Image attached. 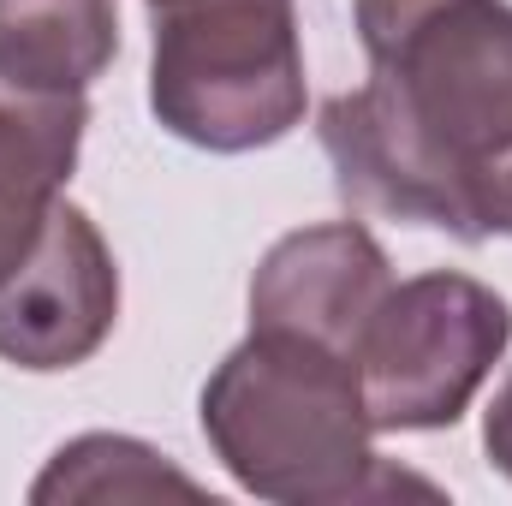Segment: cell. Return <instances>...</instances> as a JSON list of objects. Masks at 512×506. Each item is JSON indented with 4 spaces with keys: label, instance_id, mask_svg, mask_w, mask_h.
<instances>
[{
    "label": "cell",
    "instance_id": "obj_1",
    "mask_svg": "<svg viewBox=\"0 0 512 506\" xmlns=\"http://www.w3.org/2000/svg\"><path fill=\"white\" fill-rule=\"evenodd\" d=\"M370 84L322 102V149L352 209L483 245L512 155V0H352Z\"/></svg>",
    "mask_w": 512,
    "mask_h": 506
},
{
    "label": "cell",
    "instance_id": "obj_2",
    "mask_svg": "<svg viewBox=\"0 0 512 506\" xmlns=\"http://www.w3.org/2000/svg\"><path fill=\"white\" fill-rule=\"evenodd\" d=\"M197 423L227 477L274 506H346L399 489L435 495L370 447L358 364L334 346L251 328L203 381Z\"/></svg>",
    "mask_w": 512,
    "mask_h": 506
},
{
    "label": "cell",
    "instance_id": "obj_3",
    "mask_svg": "<svg viewBox=\"0 0 512 506\" xmlns=\"http://www.w3.org/2000/svg\"><path fill=\"white\" fill-rule=\"evenodd\" d=\"M149 18V114L161 131L209 155H251L304 126L298 0H167Z\"/></svg>",
    "mask_w": 512,
    "mask_h": 506
},
{
    "label": "cell",
    "instance_id": "obj_4",
    "mask_svg": "<svg viewBox=\"0 0 512 506\" xmlns=\"http://www.w3.org/2000/svg\"><path fill=\"white\" fill-rule=\"evenodd\" d=\"M512 346V304L459 274L429 268L393 280L382 310L358 340V387L376 435H429L453 429L495 364Z\"/></svg>",
    "mask_w": 512,
    "mask_h": 506
},
{
    "label": "cell",
    "instance_id": "obj_5",
    "mask_svg": "<svg viewBox=\"0 0 512 506\" xmlns=\"http://www.w3.org/2000/svg\"><path fill=\"white\" fill-rule=\"evenodd\" d=\"M120 322V262L78 203H54L30 256L0 274V358L54 376L90 364Z\"/></svg>",
    "mask_w": 512,
    "mask_h": 506
},
{
    "label": "cell",
    "instance_id": "obj_6",
    "mask_svg": "<svg viewBox=\"0 0 512 506\" xmlns=\"http://www.w3.org/2000/svg\"><path fill=\"white\" fill-rule=\"evenodd\" d=\"M393 292V268L364 221H322L274 239L251 274V328L298 334L358 358L370 316Z\"/></svg>",
    "mask_w": 512,
    "mask_h": 506
},
{
    "label": "cell",
    "instance_id": "obj_7",
    "mask_svg": "<svg viewBox=\"0 0 512 506\" xmlns=\"http://www.w3.org/2000/svg\"><path fill=\"white\" fill-rule=\"evenodd\" d=\"M90 126L84 96L18 90L0 78V274H12L42 239Z\"/></svg>",
    "mask_w": 512,
    "mask_h": 506
},
{
    "label": "cell",
    "instance_id": "obj_8",
    "mask_svg": "<svg viewBox=\"0 0 512 506\" xmlns=\"http://www.w3.org/2000/svg\"><path fill=\"white\" fill-rule=\"evenodd\" d=\"M120 54V0H0V78L84 96Z\"/></svg>",
    "mask_w": 512,
    "mask_h": 506
},
{
    "label": "cell",
    "instance_id": "obj_9",
    "mask_svg": "<svg viewBox=\"0 0 512 506\" xmlns=\"http://www.w3.org/2000/svg\"><path fill=\"white\" fill-rule=\"evenodd\" d=\"M155 495H185L203 501V483L191 471H179L161 447L137 441V435H78L66 441L48 471L30 483L36 506L60 501H155Z\"/></svg>",
    "mask_w": 512,
    "mask_h": 506
},
{
    "label": "cell",
    "instance_id": "obj_10",
    "mask_svg": "<svg viewBox=\"0 0 512 506\" xmlns=\"http://www.w3.org/2000/svg\"><path fill=\"white\" fill-rule=\"evenodd\" d=\"M483 453H489V465L512 483V376L495 387V399L483 411Z\"/></svg>",
    "mask_w": 512,
    "mask_h": 506
},
{
    "label": "cell",
    "instance_id": "obj_11",
    "mask_svg": "<svg viewBox=\"0 0 512 506\" xmlns=\"http://www.w3.org/2000/svg\"><path fill=\"white\" fill-rule=\"evenodd\" d=\"M483 239H512V155L501 161V173L483 197Z\"/></svg>",
    "mask_w": 512,
    "mask_h": 506
},
{
    "label": "cell",
    "instance_id": "obj_12",
    "mask_svg": "<svg viewBox=\"0 0 512 506\" xmlns=\"http://www.w3.org/2000/svg\"><path fill=\"white\" fill-rule=\"evenodd\" d=\"M143 6H167V0H143Z\"/></svg>",
    "mask_w": 512,
    "mask_h": 506
}]
</instances>
